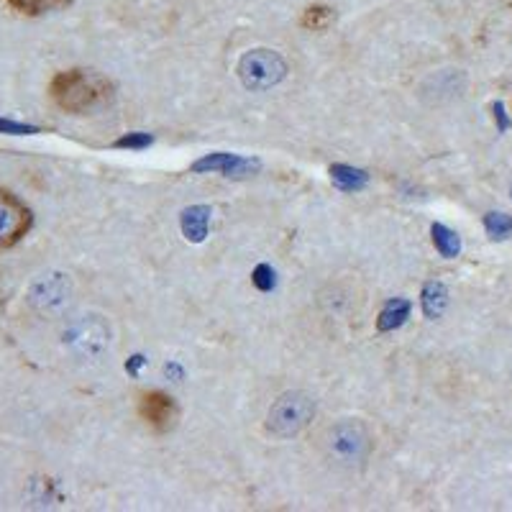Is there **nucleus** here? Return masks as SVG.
<instances>
[{
	"label": "nucleus",
	"mask_w": 512,
	"mask_h": 512,
	"mask_svg": "<svg viewBox=\"0 0 512 512\" xmlns=\"http://www.w3.org/2000/svg\"><path fill=\"white\" fill-rule=\"evenodd\" d=\"M49 95L54 103L67 113H88L113 95V85L98 72L67 70L54 75L49 85Z\"/></svg>",
	"instance_id": "obj_1"
},
{
	"label": "nucleus",
	"mask_w": 512,
	"mask_h": 512,
	"mask_svg": "<svg viewBox=\"0 0 512 512\" xmlns=\"http://www.w3.org/2000/svg\"><path fill=\"white\" fill-rule=\"evenodd\" d=\"M315 415L313 397L305 392H285L272 402L267 413V431L277 438L300 436Z\"/></svg>",
	"instance_id": "obj_2"
},
{
	"label": "nucleus",
	"mask_w": 512,
	"mask_h": 512,
	"mask_svg": "<svg viewBox=\"0 0 512 512\" xmlns=\"http://www.w3.org/2000/svg\"><path fill=\"white\" fill-rule=\"evenodd\" d=\"M239 80L249 90H269L287 75V62L272 49H251L239 59Z\"/></svg>",
	"instance_id": "obj_3"
},
{
	"label": "nucleus",
	"mask_w": 512,
	"mask_h": 512,
	"mask_svg": "<svg viewBox=\"0 0 512 512\" xmlns=\"http://www.w3.org/2000/svg\"><path fill=\"white\" fill-rule=\"evenodd\" d=\"M64 344L82 359H98L111 346V328L100 315H82L64 331Z\"/></svg>",
	"instance_id": "obj_4"
},
{
	"label": "nucleus",
	"mask_w": 512,
	"mask_h": 512,
	"mask_svg": "<svg viewBox=\"0 0 512 512\" xmlns=\"http://www.w3.org/2000/svg\"><path fill=\"white\" fill-rule=\"evenodd\" d=\"M72 300V282L64 272L39 274L29 287V303L36 313H59Z\"/></svg>",
	"instance_id": "obj_5"
},
{
	"label": "nucleus",
	"mask_w": 512,
	"mask_h": 512,
	"mask_svg": "<svg viewBox=\"0 0 512 512\" xmlns=\"http://www.w3.org/2000/svg\"><path fill=\"white\" fill-rule=\"evenodd\" d=\"M31 210L13 192L0 187V249L16 246L31 228Z\"/></svg>",
	"instance_id": "obj_6"
},
{
	"label": "nucleus",
	"mask_w": 512,
	"mask_h": 512,
	"mask_svg": "<svg viewBox=\"0 0 512 512\" xmlns=\"http://www.w3.org/2000/svg\"><path fill=\"white\" fill-rule=\"evenodd\" d=\"M331 454H336V459L346 461V464H354V461H364L369 454V433L364 431V425L356 423V420H344L338 423L331 431Z\"/></svg>",
	"instance_id": "obj_7"
},
{
	"label": "nucleus",
	"mask_w": 512,
	"mask_h": 512,
	"mask_svg": "<svg viewBox=\"0 0 512 512\" xmlns=\"http://www.w3.org/2000/svg\"><path fill=\"white\" fill-rule=\"evenodd\" d=\"M192 172L205 175V172H218L223 177H246L259 172V162L249 157H241V154H228V152H216L205 154L203 159L192 164Z\"/></svg>",
	"instance_id": "obj_8"
},
{
	"label": "nucleus",
	"mask_w": 512,
	"mask_h": 512,
	"mask_svg": "<svg viewBox=\"0 0 512 512\" xmlns=\"http://www.w3.org/2000/svg\"><path fill=\"white\" fill-rule=\"evenodd\" d=\"M139 413L141 418L146 420L149 428H154L157 433H167L177 420V405L169 395H164V392L159 390H152V392H146V395H141Z\"/></svg>",
	"instance_id": "obj_9"
},
{
	"label": "nucleus",
	"mask_w": 512,
	"mask_h": 512,
	"mask_svg": "<svg viewBox=\"0 0 512 512\" xmlns=\"http://www.w3.org/2000/svg\"><path fill=\"white\" fill-rule=\"evenodd\" d=\"M210 216H213V210H210L208 205H190V208L182 210V216H180L182 236H185L190 244H203V241L208 239Z\"/></svg>",
	"instance_id": "obj_10"
},
{
	"label": "nucleus",
	"mask_w": 512,
	"mask_h": 512,
	"mask_svg": "<svg viewBox=\"0 0 512 512\" xmlns=\"http://www.w3.org/2000/svg\"><path fill=\"white\" fill-rule=\"evenodd\" d=\"M331 182L344 192H359L367 187L369 175L359 167H349V164H333L331 167Z\"/></svg>",
	"instance_id": "obj_11"
},
{
	"label": "nucleus",
	"mask_w": 512,
	"mask_h": 512,
	"mask_svg": "<svg viewBox=\"0 0 512 512\" xmlns=\"http://www.w3.org/2000/svg\"><path fill=\"white\" fill-rule=\"evenodd\" d=\"M410 308H413V305H410L408 300H400V297H397V300H390V303L384 305L382 313H379L377 318L379 331L390 333L405 326V320L410 318Z\"/></svg>",
	"instance_id": "obj_12"
},
{
	"label": "nucleus",
	"mask_w": 512,
	"mask_h": 512,
	"mask_svg": "<svg viewBox=\"0 0 512 512\" xmlns=\"http://www.w3.org/2000/svg\"><path fill=\"white\" fill-rule=\"evenodd\" d=\"M420 303H423V313L431 320L441 318L443 310L448 305V290L443 282H428L423 287V295H420Z\"/></svg>",
	"instance_id": "obj_13"
},
{
	"label": "nucleus",
	"mask_w": 512,
	"mask_h": 512,
	"mask_svg": "<svg viewBox=\"0 0 512 512\" xmlns=\"http://www.w3.org/2000/svg\"><path fill=\"white\" fill-rule=\"evenodd\" d=\"M431 239H433V246H436V251L441 256H446V259H456V256H459V251H461L459 233L451 231L448 226H443V223H433Z\"/></svg>",
	"instance_id": "obj_14"
},
{
	"label": "nucleus",
	"mask_w": 512,
	"mask_h": 512,
	"mask_svg": "<svg viewBox=\"0 0 512 512\" xmlns=\"http://www.w3.org/2000/svg\"><path fill=\"white\" fill-rule=\"evenodd\" d=\"M70 0H8V6L13 11L24 13V16H44L49 11H57V8L67 6Z\"/></svg>",
	"instance_id": "obj_15"
},
{
	"label": "nucleus",
	"mask_w": 512,
	"mask_h": 512,
	"mask_svg": "<svg viewBox=\"0 0 512 512\" xmlns=\"http://www.w3.org/2000/svg\"><path fill=\"white\" fill-rule=\"evenodd\" d=\"M484 228L495 241L507 239L512 233V216H505V213H487L484 216Z\"/></svg>",
	"instance_id": "obj_16"
},
{
	"label": "nucleus",
	"mask_w": 512,
	"mask_h": 512,
	"mask_svg": "<svg viewBox=\"0 0 512 512\" xmlns=\"http://www.w3.org/2000/svg\"><path fill=\"white\" fill-rule=\"evenodd\" d=\"M333 21V11L328 6H310L303 13V26L310 31H323Z\"/></svg>",
	"instance_id": "obj_17"
},
{
	"label": "nucleus",
	"mask_w": 512,
	"mask_h": 512,
	"mask_svg": "<svg viewBox=\"0 0 512 512\" xmlns=\"http://www.w3.org/2000/svg\"><path fill=\"white\" fill-rule=\"evenodd\" d=\"M251 282H254L256 290L272 292L274 285H277V274H274V269L269 267V264H259V267L251 272Z\"/></svg>",
	"instance_id": "obj_18"
},
{
	"label": "nucleus",
	"mask_w": 512,
	"mask_h": 512,
	"mask_svg": "<svg viewBox=\"0 0 512 512\" xmlns=\"http://www.w3.org/2000/svg\"><path fill=\"white\" fill-rule=\"evenodd\" d=\"M152 144H154V136L141 134V131H136V134H126L116 141L118 149H146V146H152Z\"/></svg>",
	"instance_id": "obj_19"
},
{
	"label": "nucleus",
	"mask_w": 512,
	"mask_h": 512,
	"mask_svg": "<svg viewBox=\"0 0 512 512\" xmlns=\"http://www.w3.org/2000/svg\"><path fill=\"white\" fill-rule=\"evenodd\" d=\"M0 134H13V136H26V134H39V128L29 126V123H16L0 118Z\"/></svg>",
	"instance_id": "obj_20"
},
{
	"label": "nucleus",
	"mask_w": 512,
	"mask_h": 512,
	"mask_svg": "<svg viewBox=\"0 0 512 512\" xmlns=\"http://www.w3.org/2000/svg\"><path fill=\"white\" fill-rule=\"evenodd\" d=\"M492 111H495L497 128H500V131H507V128H510V118H507V113H505V105L495 103V105H492Z\"/></svg>",
	"instance_id": "obj_21"
},
{
	"label": "nucleus",
	"mask_w": 512,
	"mask_h": 512,
	"mask_svg": "<svg viewBox=\"0 0 512 512\" xmlns=\"http://www.w3.org/2000/svg\"><path fill=\"white\" fill-rule=\"evenodd\" d=\"M144 356H141V354H136V356H131V361H128V364H126V372L128 374H134V377H136V374H139V369L141 367H144Z\"/></svg>",
	"instance_id": "obj_22"
},
{
	"label": "nucleus",
	"mask_w": 512,
	"mask_h": 512,
	"mask_svg": "<svg viewBox=\"0 0 512 512\" xmlns=\"http://www.w3.org/2000/svg\"><path fill=\"white\" fill-rule=\"evenodd\" d=\"M510 195H512V190H510Z\"/></svg>",
	"instance_id": "obj_23"
}]
</instances>
